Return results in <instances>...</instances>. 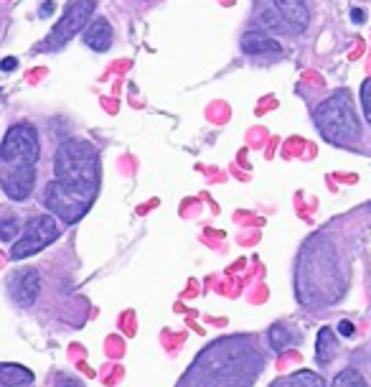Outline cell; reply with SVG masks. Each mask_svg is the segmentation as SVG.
<instances>
[{
	"instance_id": "1",
	"label": "cell",
	"mask_w": 371,
	"mask_h": 387,
	"mask_svg": "<svg viewBox=\"0 0 371 387\" xmlns=\"http://www.w3.org/2000/svg\"><path fill=\"white\" fill-rule=\"evenodd\" d=\"M53 181L44 191L46 209L64 224H76L87 214L99 189V158L92 143L64 141L53 158Z\"/></svg>"
},
{
	"instance_id": "2",
	"label": "cell",
	"mask_w": 371,
	"mask_h": 387,
	"mask_svg": "<svg viewBox=\"0 0 371 387\" xmlns=\"http://www.w3.org/2000/svg\"><path fill=\"white\" fill-rule=\"evenodd\" d=\"M313 120L328 143L349 145L358 138V120L349 92H336L328 100H323L313 112Z\"/></svg>"
},
{
	"instance_id": "3",
	"label": "cell",
	"mask_w": 371,
	"mask_h": 387,
	"mask_svg": "<svg viewBox=\"0 0 371 387\" xmlns=\"http://www.w3.org/2000/svg\"><path fill=\"white\" fill-rule=\"evenodd\" d=\"M38 164V138L28 123H18L6 133L0 145V168H33Z\"/></svg>"
},
{
	"instance_id": "4",
	"label": "cell",
	"mask_w": 371,
	"mask_h": 387,
	"mask_svg": "<svg viewBox=\"0 0 371 387\" xmlns=\"http://www.w3.org/2000/svg\"><path fill=\"white\" fill-rule=\"evenodd\" d=\"M59 239V224L51 214H41L36 219H31L28 227L23 230V237H18L13 242V250H10V258L13 260H23V258H31V255L41 253L44 247H49L51 242Z\"/></svg>"
},
{
	"instance_id": "5",
	"label": "cell",
	"mask_w": 371,
	"mask_h": 387,
	"mask_svg": "<svg viewBox=\"0 0 371 387\" xmlns=\"http://www.w3.org/2000/svg\"><path fill=\"white\" fill-rule=\"evenodd\" d=\"M92 13H94V0H69L67 10H64V18L53 26L51 36L46 38V46L49 49H61L79 31L87 29V21L92 18Z\"/></svg>"
},
{
	"instance_id": "6",
	"label": "cell",
	"mask_w": 371,
	"mask_h": 387,
	"mask_svg": "<svg viewBox=\"0 0 371 387\" xmlns=\"http://www.w3.org/2000/svg\"><path fill=\"white\" fill-rule=\"evenodd\" d=\"M0 187L8 194V199L23 201L28 199L33 187H36V171L33 168H0Z\"/></svg>"
},
{
	"instance_id": "7",
	"label": "cell",
	"mask_w": 371,
	"mask_h": 387,
	"mask_svg": "<svg viewBox=\"0 0 371 387\" xmlns=\"http://www.w3.org/2000/svg\"><path fill=\"white\" fill-rule=\"evenodd\" d=\"M38 293H41V278L33 268L18 270L10 278V296L18 306L28 308V306L36 303Z\"/></svg>"
},
{
	"instance_id": "8",
	"label": "cell",
	"mask_w": 371,
	"mask_h": 387,
	"mask_svg": "<svg viewBox=\"0 0 371 387\" xmlns=\"http://www.w3.org/2000/svg\"><path fill=\"white\" fill-rule=\"evenodd\" d=\"M272 6L285 18V23L290 26L292 33H300L308 26V6H305V0H272Z\"/></svg>"
},
{
	"instance_id": "9",
	"label": "cell",
	"mask_w": 371,
	"mask_h": 387,
	"mask_svg": "<svg viewBox=\"0 0 371 387\" xmlns=\"http://www.w3.org/2000/svg\"><path fill=\"white\" fill-rule=\"evenodd\" d=\"M84 44L90 46L92 52H104L112 44V26L104 18H94V21L84 29Z\"/></svg>"
},
{
	"instance_id": "10",
	"label": "cell",
	"mask_w": 371,
	"mask_h": 387,
	"mask_svg": "<svg viewBox=\"0 0 371 387\" xmlns=\"http://www.w3.org/2000/svg\"><path fill=\"white\" fill-rule=\"evenodd\" d=\"M242 49L247 54H280V44H277L275 38H270L267 33H262V31H249L245 38H242Z\"/></svg>"
},
{
	"instance_id": "11",
	"label": "cell",
	"mask_w": 371,
	"mask_h": 387,
	"mask_svg": "<svg viewBox=\"0 0 371 387\" xmlns=\"http://www.w3.org/2000/svg\"><path fill=\"white\" fill-rule=\"evenodd\" d=\"M33 382V372L21 365L3 362L0 365V387H28Z\"/></svg>"
},
{
	"instance_id": "12",
	"label": "cell",
	"mask_w": 371,
	"mask_h": 387,
	"mask_svg": "<svg viewBox=\"0 0 371 387\" xmlns=\"http://www.w3.org/2000/svg\"><path fill=\"white\" fill-rule=\"evenodd\" d=\"M336 352H338V342H336L333 331L323 326L318 331V342H315V359H318V365H328L336 357Z\"/></svg>"
},
{
	"instance_id": "13",
	"label": "cell",
	"mask_w": 371,
	"mask_h": 387,
	"mask_svg": "<svg viewBox=\"0 0 371 387\" xmlns=\"http://www.w3.org/2000/svg\"><path fill=\"white\" fill-rule=\"evenodd\" d=\"M267 342H270V347H272L275 352H285V349L290 347V344H292V339H290L288 329L280 326V324H275V326L270 329Z\"/></svg>"
},
{
	"instance_id": "14",
	"label": "cell",
	"mask_w": 371,
	"mask_h": 387,
	"mask_svg": "<svg viewBox=\"0 0 371 387\" xmlns=\"http://www.w3.org/2000/svg\"><path fill=\"white\" fill-rule=\"evenodd\" d=\"M331 387H366V380L361 377V372H356V370H341V372L336 374V380Z\"/></svg>"
},
{
	"instance_id": "15",
	"label": "cell",
	"mask_w": 371,
	"mask_h": 387,
	"mask_svg": "<svg viewBox=\"0 0 371 387\" xmlns=\"http://www.w3.org/2000/svg\"><path fill=\"white\" fill-rule=\"evenodd\" d=\"M21 235V222L15 219L13 214H3L0 216V239L3 242H10Z\"/></svg>"
},
{
	"instance_id": "16",
	"label": "cell",
	"mask_w": 371,
	"mask_h": 387,
	"mask_svg": "<svg viewBox=\"0 0 371 387\" xmlns=\"http://www.w3.org/2000/svg\"><path fill=\"white\" fill-rule=\"evenodd\" d=\"M257 18H260L262 26H267V29H272V31H282V33H288V31H290V26L285 23V18L277 13L275 8H270V10H262Z\"/></svg>"
},
{
	"instance_id": "17",
	"label": "cell",
	"mask_w": 371,
	"mask_h": 387,
	"mask_svg": "<svg viewBox=\"0 0 371 387\" xmlns=\"http://www.w3.org/2000/svg\"><path fill=\"white\" fill-rule=\"evenodd\" d=\"M295 380L300 382L303 387H326V380H323L320 374L308 372V370H303V372H297V374H295Z\"/></svg>"
},
{
	"instance_id": "18",
	"label": "cell",
	"mask_w": 371,
	"mask_h": 387,
	"mask_svg": "<svg viewBox=\"0 0 371 387\" xmlns=\"http://www.w3.org/2000/svg\"><path fill=\"white\" fill-rule=\"evenodd\" d=\"M361 104H364L366 120L371 123V79H366V82L361 84Z\"/></svg>"
},
{
	"instance_id": "19",
	"label": "cell",
	"mask_w": 371,
	"mask_h": 387,
	"mask_svg": "<svg viewBox=\"0 0 371 387\" xmlns=\"http://www.w3.org/2000/svg\"><path fill=\"white\" fill-rule=\"evenodd\" d=\"M354 331H356V326H354L349 319H343L341 324H338V334L346 336V339H349V336H354Z\"/></svg>"
},
{
	"instance_id": "20",
	"label": "cell",
	"mask_w": 371,
	"mask_h": 387,
	"mask_svg": "<svg viewBox=\"0 0 371 387\" xmlns=\"http://www.w3.org/2000/svg\"><path fill=\"white\" fill-rule=\"evenodd\" d=\"M15 67H18V59H13V56H6L0 61V72H13Z\"/></svg>"
},
{
	"instance_id": "21",
	"label": "cell",
	"mask_w": 371,
	"mask_h": 387,
	"mask_svg": "<svg viewBox=\"0 0 371 387\" xmlns=\"http://www.w3.org/2000/svg\"><path fill=\"white\" fill-rule=\"evenodd\" d=\"M56 387H84V385L79 380H74V377H59Z\"/></svg>"
},
{
	"instance_id": "22",
	"label": "cell",
	"mask_w": 371,
	"mask_h": 387,
	"mask_svg": "<svg viewBox=\"0 0 371 387\" xmlns=\"http://www.w3.org/2000/svg\"><path fill=\"white\" fill-rule=\"evenodd\" d=\"M351 21H354V23H364L366 21L364 10H361V8H354V10H351Z\"/></svg>"
},
{
	"instance_id": "23",
	"label": "cell",
	"mask_w": 371,
	"mask_h": 387,
	"mask_svg": "<svg viewBox=\"0 0 371 387\" xmlns=\"http://www.w3.org/2000/svg\"><path fill=\"white\" fill-rule=\"evenodd\" d=\"M272 387H303L300 382L295 380V377H290V380H280V382H275Z\"/></svg>"
},
{
	"instance_id": "24",
	"label": "cell",
	"mask_w": 371,
	"mask_h": 387,
	"mask_svg": "<svg viewBox=\"0 0 371 387\" xmlns=\"http://www.w3.org/2000/svg\"><path fill=\"white\" fill-rule=\"evenodd\" d=\"M53 8H56V6H53L51 0H49L46 6H41V15H44V18H46V15H51V13H53Z\"/></svg>"
}]
</instances>
